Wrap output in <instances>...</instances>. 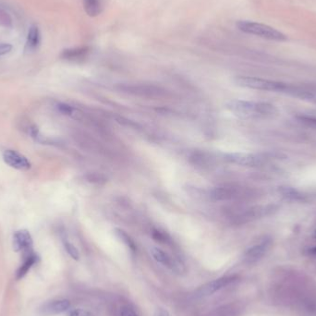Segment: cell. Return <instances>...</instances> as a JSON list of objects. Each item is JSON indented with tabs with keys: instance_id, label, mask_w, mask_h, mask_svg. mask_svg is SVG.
<instances>
[{
	"instance_id": "9",
	"label": "cell",
	"mask_w": 316,
	"mask_h": 316,
	"mask_svg": "<svg viewBox=\"0 0 316 316\" xmlns=\"http://www.w3.org/2000/svg\"><path fill=\"white\" fill-rule=\"evenodd\" d=\"M151 254H152L153 258L158 264L165 266L167 269H169L170 271L178 273V274H181V273L184 271L183 266H182L180 262L177 261L172 256L169 255L167 252L161 250L159 248H157V247L152 248L151 249Z\"/></svg>"
},
{
	"instance_id": "7",
	"label": "cell",
	"mask_w": 316,
	"mask_h": 316,
	"mask_svg": "<svg viewBox=\"0 0 316 316\" xmlns=\"http://www.w3.org/2000/svg\"><path fill=\"white\" fill-rule=\"evenodd\" d=\"M271 239L265 238L264 240L259 241L251 248H249L244 253V262L246 264L252 265L258 261H260L264 256L266 255V252L271 247Z\"/></svg>"
},
{
	"instance_id": "28",
	"label": "cell",
	"mask_w": 316,
	"mask_h": 316,
	"mask_svg": "<svg viewBox=\"0 0 316 316\" xmlns=\"http://www.w3.org/2000/svg\"><path fill=\"white\" fill-rule=\"evenodd\" d=\"M153 316H172V315H171L170 312L167 311L166 309H165V308H163V307H159V308H157V309H156V311H155V313H154V315Z\"/></svg>"
},
{
	"instance_id": "8",
	"label": "cell",
	"mask_w": 316,
	"mask_h": 316,
	"mask_svg": "<svg viewBox=\"0 0 316 316\" xmlns=\"http://www.w3.org/2000/svg\"><path fill=\"white\" fill-rule=\"evenodd\" d=\"M225 159L232 164L243 166H261L266 162L265 157L263 156L252 155V154H244V153L227 154L225 156Z\"/></svg>"
},
{
	"instance_id": "17",
	"label": "cell",
	"mask_w": 316,
	"mask_h": 316,
	"mask_svg": "<svg viewBox=\"0 0 316 316\" xmlns=\"http://www.w3.org/2000/svg\"><path fill=\"white\" fill-rule=\"evenodd\" d=\"M84 10L90 17H96L102 11L100 0H83Z\"/></svg>"
},
{
	"instance_id": "22",
	"label": "cell",
	"mask_w": 316,
	"mask_h": 316,
	"mask_svg": "<svg viewBox=\"0 0 316 316\" xmlns=\"http://www.w3.org/2000/svg\"><path fill=\"white\" fill-rule=\"evenodd\" d=\"M152 237L155 241L160 242V243H168L170 241L169 236L159 229H153Z\"/></svg>"
},
{
	"instance_id": "18",
	"label": "cell",
	"mask_w": 316,
	"mask_h": 316,
	"mask_svg": "<svg viewBox=\"0 0 316 316\" xmlns=\"http://www.w3.org/2000/svg\"><path fill=\"white\" fill-rule=\"evenodd\" d=\"M115 234L117 235V237L130 249V251H131V252L135 253L136 251H137L136 243L134 242V241L132 240V238H131L127 232L122 231L121 228H116Z\"/></svg>"
},
{
	"instance_id": "23",
	"label": "cell",
	"mask_w": 316,
	"mask_h": 316,
	"mask_svg": "<svg viewBox=\"0 0 316 316\" xmlns=\"http://www.w3.org/2000/svg\"><path fill=\"white\" fill-rule=\"evenodd\" d=\"M87 181L91 183H96V184H104L106 182V179L103 175L98 173H92L86 177Z\"/></svg>"
},
{
	"instance_id": "29",
	"label": "cell",
	"mask_w": 316,
	"mask_h": 316,
	"mask_svg": "<svg viewBox=\"0 0 316 316\" xmlns=\"http://www.w3.org/2000/svg\"><path fill=\"white\" fill-rule=\"evenodd\" d=\"M10 17L8 16V14H6L5 12H2L0 11V22L1 23H4L6 26L8 25V23H10Z\"/></svg>"
},
{
	"instance_id": "26",
	"label": "cell",
	"mask_w": 316,
	"mask_h": 316,
	"mask_svg": "<svg viewBox=\"0 0 316 316\" xmlns=\"http://www.w3.org/2000/svg\"><path fill=\"white\" fill-rule=\"evenodd\" d=\"M121 316H139L137 311L132 307L127 306L122 307L121 311Z\"/></svg>"
},
{
	"instance_id": "25",
	"label": "cell",
	"mask_w": 316,
	"mask_h": 316,
	"mask_svg": "<svg viewBox=\"0 0 316 316\" xmlns=\"http://www.w3.org/2000/svg\"><path fill=\"white\" fill-rule=\"evenodd\" d=\"M67 316H93L92 315V312L86 309H81V308H78V309H72V310H69Z\"/></svg>"
},
{
	"instance_id": "3",
	"label": "cell",
	"mask_w": 316,
	"mask_h": 316,
	"mask_svg": "<svg viewBox=\"0 0 316 316\" xmlns=\"http://www.w3.org/2000/svg\"><path fill=\"white\" fill-rule=\"evenodd\" d=\"M237 27L242 33H245L247 35H255L266 40L276 42L288 40L286 35H284L280 31L276 30V28L271 26L252 20H239L237 22Z\"/></svg>"
},
{
	"instance_id": "16",
	"label": "cell",
	"mask_w": 316,
	"mask_h": 316,
	"mask_svg": "<svg viewBox=\"0 0 316 316\" xmlns=\"http://www.w3.org/2000/svg\"><path fill=\"white\" fill-rule=\"evenodd\" d=\"M41 42L40 32L37 26L33 25L29 29L28 35H27V40H26L25 50L27 52L35 51Z\"/></svg>"
},
{
	"instance_id": "5",
	"label": "cell",
	"mask_w": 316,
	"mask_h": 316,
	"mask_svg": "<svg viewBox=\"0 0 316 316\" xmlns=\"http://www.w3.org/2000/svg\"><path fill=\"white\" fill-rule=\"evenodd\" d=\"M118 89L133 96H142V97H160L166 95V90L160 86L146 83H130V84H120Z\"/></svg>"
},
{
	"instance_id": "15",
	"label": "cell",
	"mask_w": 316,
	"mask_h": 316,
	"mask_svg": "<svg viewBox=\"0 0 316 316\" xmlns=\"http://www.w3.org/2000/svg\"><path fill=\"white\" fill-rule=\"evenodd\" d=\"M90 53V48L87 46L68 48L61 53V58L68 61H81L85 60Z\"/></svg>"
},
{
	"instance_id": "10",
	"label": "cell",
	"mask_w": 316,
	"mask_h": 316,
	"mask_svg": "<svg viewBox=\"0 0 316 316\" xmlns=\"http://www.w3.org/2000/svg\"><path fill=\"white\" fill-rule=\"evenodd\" d=\"M3 160L8 166L18 170H28L31 168V162L26 156L14 150H5L3 152Z\"/></svg>"
},
{
	"instance_id": "20",
	"label": "cell",
	"mask_w": 316,
	"mask_h": 316,
	"mask_svg": "<svg viewBox=\"0 0 316 316\" xmlns=\"http://www.w3.org/2000/svg\"><path fill=\"white\" fill-rule=\"evenodd\" d=\"M297 121L301 124L316 130V115L311 114H299L296 116Z\"/></svg>"
},
{
	"instance_id": "14",
	"label": "cell",
	"mask_w": 316,
	"mask_h": 316,
	"mask_svg": "<svg viewBox=\"0 0 316 316\" xmlns=\"http://www.w3.org/2000/svg\"><path fill=\"white\" fill-rule=\"evenodd\" d=\"M23 255H24L23 262L16 272V279L17 280L22 279L28 274V272L30 271L31 268L39 261V256L33 251L28 252V253H25Z\"/></svg>"
},
{
	"instance_id": "13",
	"label": "cell",
	"mask_w": 316,
	"mask_h": 316,
	"mask_svg": "<svg viewBox=\"0 0 316 316\" xmlns=\"http://www.w3.org/2000/svg\"><path fill=\"white\" fill-rule=\"evenodd\" d=\"M33 238L30 232L26 229L16 231L13 235V249L17 252H23V254L33 251Z\"/></svg>"
},
{
	"instance_id": "12",
	"label": "cell",
	"mask_w": 316,
	"mask_h": 316,
	"mask_svg": "<svg viewBox=\"0 0 316 316\" xmlns=\"http://www.w3.org/2000/svg\"><path fill=\"white\" fill-rule=\"evenodd\" d=\"M71 306V303L69 300L62 299V300H54L48 301L45 304H43L39 308V314L42 316H50L61 314L63 312L69 311Z\"/></svg>"
},
{
	"instance_id": "24",
	"label": "cell",
	"mask_w": 316,
	"mask_h": 316,
	"mask_svg": "<svg viewBox=\"0 0 316 316\" xmlns=\"http://www.w3.org/2000/svg\"><path fill=\"white\" fill-rule=\"evenodd\" d=\"M56 108L63 115L72 116L74 113V108L71 105H68L66 103H59L56 105Z\"/></svg>"
},
{
	"instance_id": "1",
	"label": "cell",
	"mask_w": 316,
	"mask_h": 316,
	"mask_svg": "<svg viewBox=\"0 0 316 316\" xmlns=\"http://www.w3.org/2000/svg\"><path fill=\"white\" fill-rule=\"evenodd\" d=\"M235 82L241 87L254 89V90L268 91V92H277L285 93L291 96L306 98L311 97L312 94L311 91L306 90L299 86L291 85L276 80H267L257 77L250 76H238L235 78Z\"/></svg>"
},
{
	"instance_id": "19",
	"label": "cell",
	"mask_w": 316,
	"mask_h": 316,
	"mask_svg": "<svg viewBox=\"0 0 316 316\" xmlns=\"http://www.w3.org/2000/svg\"><path fill=\"white\" fill-rule=\"evenodd\" d=\"M191 162L195 166L205 167L211 164V158L204 153H194L191 156Z\"/></svg>"
},
{
	"instance_id": "27",
	"label": "cell",
	"mask_w": 316,
	"mask_h": 316,
	"mask_svg": "<svg viewBox=\"0 0 316 316\" xmlns=\"http://www.w3.org/2000/svg\"><path fill=\"white\" fill-rule=\"evenodd\" d=\"M12 50V45L6 43H0V56L9 54Z\"/></svg>"
},
{
	"instance_id": "6",
	"label": "cell",
	"mask_w": 316,
	"mask_h": 316,
	"mask_svg": "<svg viewBox=\"0 0 316 316\" xmlns=\"http://www.w3.org/2000/svg\"><path fill=\"white\" fill-rule=\"evenodd\" d=\"M274 209L273 206H254L240 211L233 216L232 221L237 225H243L251 221L257 220L263 216L268 215Z\"/></svg>"
},
{
	"instance_id": "21",
	"label": "cell",
	"mask_w": 316,
	"mask_h": 316,
	"mask_svg": "<svg viewBox=\"0 0 316 316\" xmlns=\"http://www.w3.org/2000/svg\"><path fill=\"white\" fill-rule=\"evenodd\" d=\"M63 244H64V248H65L66 251L68 252V254L75 261H79L80 260V252L78 251V249L76 248L75 246L73 245L71 242L69 241H63Z\"/></svg>"
},
{
	"instance_id": "2",
	"label": "cell",
	"mask_w": 316,
	"mask_h": 316,
	"mask_svg": "<svg viewBox=\"0 0 316 316\" xmlns=\"http://www.w3.org/2000/svg\"><path fill=\"white\" fill-rule=\"evenodd\" d=\"M226 107L234 115L242 119H266L276 113V106L267 102L229 100Z\"/></svg>"
},
{
	"instance_id": "4",
	"label": "cell",
	"mask_w": 316,
	"mask_h": 316,
	"mask_svg": "<svg viewBox=\"0 0 316 316\" xmlns=\"http://www.w3.org/2000/svg\"><path fill=\"white\" fill-rule=\"evenodd\" d=\"M252 194V191L247 188L234 184H224L217 186L210 191L211 199L216 202H227L248 198Z\"/></svg>"
},
{
	"instance_id": "11",
	"label": "cell",
	"mask_w": 316,
	"mask_h": 316,
	"mask_svg": "<svg viewBox=\"0 0 316 316\" xmlns=\"http://www.w3.org/2000/svg\"><path fill=\"white\" fill-rule=\"evenodd\" d=\"M234 280H235L234 276H222L201 286L197 291V295L200 297L210 296L231 285Z\"/></svg>"
}]
</instances>
